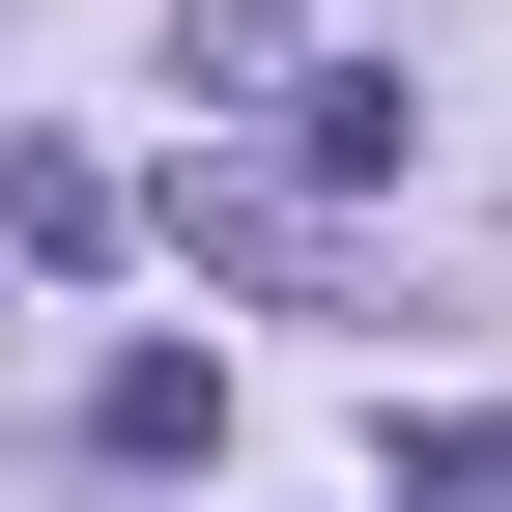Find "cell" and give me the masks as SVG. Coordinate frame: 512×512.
I'll list each match as a JSON object with an SVG mask.
<instances>
[{
    "mask_svg": "<svg viewBox=\"0 0 512 512\" xmlns=\"http://www.w3.org/2000/svg\"><path fill=\"white\" fill-rule=\"evenodd\" d=\"M399 57H285V200H399Z\"/></svg>",
    "mask_w": 512,
    "mask_h": 512,
    "instance_id": "cell-1",
    "label": "cell"
},
{
    "mask_svg": "<svg viewBox=\"0 0 512 512\" xmlns=\"http://www.w3.org/2000/svg\"><path fill=\"white\" fill-rule=\"evenodd\" d=\"M86 456H228V370H200V342H114V370H86Z\"/></svg>",
    "mask_w": 512,
    "mask_h": 512,
    "instance_id": "cell-2",
    "label": "cell"
},
{
    "mask_svg": "<svg viewBox=\"0 0 512 512\" xmlns=\"http://www.w3.org/2000/svg\"><path fill=\"white\" fill-rule=\"evenodd\" d=\"M171 256H200V285H342L313 200H256V171H171Z\"/></svg>",
    "mask_w": 512,
    "mask_h": 512,
    "instance_id": "cell-3",
    "label": "cell"
},
{
    "mask_svg": "<svg viewBox=\"0 0 512 512\" xmlns=\"http://www.w3.org/2000/svg\"><path fill=\"white\" fill-rule=\"evenodd\" d=\"M0 256H29V285H86V256H114V171H86V143H0Z\"/></svg>",
    "mask_w": 512,
    "mask_h": 512,
    "instance_id": "cell-4",
    "label": "cell"
},
{
    "mask_svg": "<svg viewBox=\"0 0 512 512\" xmlns=\"http://www.w3.org/2000/svg\"><path fill=\"white\" fill-rule=\"evenodd\" d=\"M399 512H512V427H399Z\"/></svg>",
    "mask_w": 512,
    "mask_h": 512,
    "instance_id": "cell-5",
    "label": "cell"
}]
</instances>
